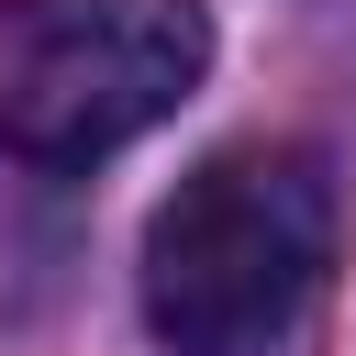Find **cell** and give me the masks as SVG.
Here are the masks:
<instances>
[{"mask_svg": "<svg viewBox=\"0 0 356 356\" xmlns=\"http://www.w3.org/2000/svg\"><path fill=\"white\" fill-rule=\"evenodd\" d=\"M334 278V178L300 145H222L145 234V323L167 356H289Z\"/></svg>", "mask_w": 356, "mask_h": 356, "instance_id": "6da1fadb", "label": "cell"}, {"mask_svg": "<svg viewBox=\"0 0 356 356\" xmlns=\"http://www.w3.org/2000/svg\"><path fill=\"white\" fill-rule=\"evenodd\" d=\"M200 67V0H0V145L22 167H89L167 122Z\"/></svg>", "mask_w": 356, "mask_h": 356, "instance_id": "7a4b0ae2", "label": "cell"}]
</instances>
